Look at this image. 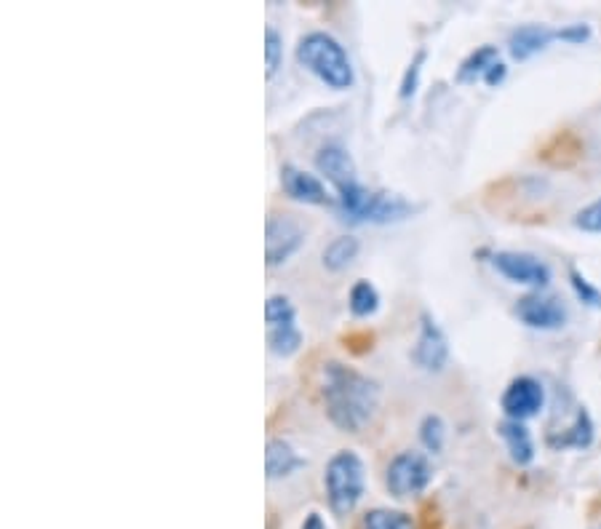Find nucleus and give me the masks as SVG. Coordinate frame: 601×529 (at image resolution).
Returning a JSON list of instances; mask_svg holds the SVG:
<instances>
[{"instance_id":"nucleus-1","label":"nucleus","mask_w":601,"mask_h":529,"mask_svg":"<svg viewBox=\"0 0 601 529\" xmlns=\"http://www.w3.org/2000/svg\"><path fill=\"white\" fill-rule=\"evenodd\" d=\"M321 396L332 425L342 433H358L372 423L380 407V383L342 361H326L321 372Z\"/></svg>"},{"instance_id":"nucleus-2","label":"nucleus","mask_w":601,"mask_h":529,"mask_svg":"<svg viewBox=\"0 0 601 529\" xmlns=\"http://www.w3.org/2000/svg\"><path fill=\"white\" fill-rule=\"evenodd\" d=\"M297 59L305 70H310L329 89L348 91L356 83L348 51L329 33L316 30V33L305 35L297 46Z\"/></svg>"},{"instance_id":"nucleus-3","label":"nucleus","mask_w":601,"mask_h":529,"mask_svg":"<svg viewBox=\"0 0 601 529\" xmlns=\"http://www.w3.org/2000/svg\"><path fill=\"white\" fill-rule=\"evenodd\" d=\"M324 487L329 505L337 516H348L364 497L366 489V465L353 449H340L326 463Z\"/></svg>"},{"instance_id":"nucleus-4","label":"nucleus","mask_w":601,"mask_h":529,"mask_svg":"<svg viewBox=\"0 0 601 529\" xmlns=\"http://www.w3.org/2000/svg\"><path fill=\"white\" fill-rule=\"evenodd\" d=\"M431 481H433L431 460H428V455H423V452H412V449L398 452V455L390 460L388 473H385L388 492L393 497H398V500L423 495L425 489L431 487Z\"/></svg>"},{"instance_id":"nucleus-5","label":"nucleus","mask_w":601,"mask_h":529,"mask_svg":"<svg viewBox=\"0 0 601 529\" xmlns=\"http://www.w3.org/2000/svg\"><path fill=\"white\" fill-rule=\"evenodd\" d=\"M265 321H268V348L281 359H289L302 348V332L297 326V310L284 294H273L265 302Z\"/></svg>"},{"instance_id":"nucleus-6","label":"nucleus","mask_w":601,"mask_h":529,"mask_svg":"<svg viewBox=\"0 0 601 529\" xmlns=\"http://www.w3.org/2000/svg\"><path fill=\"white\" fill-rule=\"evenodd\" d=\"M420 206L412 204L409 198L388 193V190H369L358 206L356 212L350 214V225H396V222L409 220Z\"/></svg>"},{"instance_id":"nucleus-7","label":"nucleus","mask_w":601,"mask_h":529,"mask_svg":"<svg viewBox=\"0 0 601 529\" xmlns=\"http://www.w3.org/2000/svg\"><path fill=\"white\" fill-rule=\"evenodd\" d=\"M305 244V230L289 214H270L265 222V260L270 268L284 265Z\"/></svg>"},{"instance_id":"nucleus-8","label":"nucleus","mask_w":601,"mask_h":529,"mask_svg":"<svg viewBox=\"0 0 601 529\" xmlns=\"http://www.w3.org/2000/svg\"><path fill=\"white\" fill-rule=\"evenodd\" d=\"M412 359L425 372H444L449 364V340L444 329L436 324V318L431 313L420 316V334H417L415 350Z\"/></svg>"},{"instance_id":"nucleus-9","label":"nucleus","mask_w":601,"mask_h":529,"mask_svg":"<svg viewBox=\"0 0 601 529\" xmlns=\"http://www.w3.org/2000/svg\"><path fill=\"white\" fill-rule=\"evenodd\" d=\"M516 316L521 324H527L529 329H540V332H556L567 324V308L561 305V300L540 292L524 294L516 302Z\"/></svg>"},{"instance_id":"nucleus-10","label":"nucleus","mask_w":601,"mask_h":529,"mask_svg":"<svg viewBox=\"0 0 601 529\" xmlns=\"http://www.w3.org/2000/svg\"><path fill=\"white\" fill-rule=\"evenodd\" d=\"M492 265L497 268L500 276H505L513 284L535 286L543 289L551 281V268L543 260H537L535 254L527 252H497L492 257Z\"/></svg>"},{"instance_id":"nucleus-11","label":"nucleus","mask_w":601,"mask_h":529,"mask_svg":"<svg viewBox=\"0 0 601 529\" xmlns=\"http://www.w3.org/2000/svg\"><path fill=\"white\" fill-rule=\"evenodd\" d=\"M545 407V391L543 385L537 383L535 377H516L503 393V412L508 420H529V417L540 415Z\"/></svg>"},{"instance_id":"nucleus-12","label":"nucleus","mask_w":601,"mask_h":529,"mask_svg":"<svg viewBox=\"0 0 601 529\" xmlns=\"http://www.w3.org/2000/svg\"><path fill=\"white\" fill-rule=\"evenodd\" d=\"M281 188L292 201L308 206H329L334 204L332 193L326 190V185L318 180L316 174H308L305 169H297L292 163L281 166Z\"/></svg>"},{"instance_id":"nucleus-13","label":"nucleus","mask_w":601,"mask_h":529,"mask_svg":"<svg viewBox=\"0 0 601 529\" xmlns=\"http://www.w3.org/2000/svg\"><path fill=\"white\" fill-rule=\"evenodd\" d=\"M316 169L324 174L326 180L332 182L334 188H348L356 185V163L350 158V153L342 145H324L316 153Z\"/></svg>"},{"instance_id":"nucleus-14","label":"nucleus","mask_w":601,"mask_h":529,"mask_svg":"<svg viewBox=\"0 0 601 529\" xmlns=\"http://www.w3.org/2000/svg\"><path fill=\"white\" fill-rule=\"evenodd\" d=\"M551 41H559L556 38V30L545 25H521L519 30H513L511 41H508V49H511V57L524 62V59H532L535 54L545 51L551 46Z\"/></svg>"},{"instance_id":"nucleus-15","label":"nucleus","mask_w":601,"mask_h":529,"mask_svg":"<svg viewBox=\"0 0 601 529\" xmlns=\"http://www.w3.org/2000/svg\"><path fill=\"white\" fill-rule=\"evenodd\" d=\"M305 468V457L294 452V447L284 439H270L265 449V473L270 481L289 479L292 473Z\"/></svg>"},{"instance_id":"nucleus-16","label":"nucleus","mask_w":601,"mask_h":529,"mask_svg":"<svg viewBox=\"0 0 601 529\" xmlns=\"http://www.w3.org/2000/svg\"><path fill=\"white\" fill-rule=\"evenodd\" d=\"M497 433L505 441L513 463L529 465L535 460V441H532V433L527 431V425L519 423V420H503L497 425Z\"/></svg>"},{"instance_id":"nucleus-17","label":"nucleus","mask_w":601,"mask_h":529,"mask_svg":"<svg viewBox=\"0 0 601 529\" xmlns=\"http://www.w3.org/2000/svg\"><path fill=\"white\" fill-rule=\"evenodd\" d=\"M500 62V54H497V46H481L471 54V57L463 59V65L457 67V81L460 83H476L484 81V75L489 73V67Z\"/></svg>"},{"instance_id":"nucleus-18","label":"nucleus","mask_w":601,"mask_h":529,"mask_svg":"<svg viewBox=\"0 0 601 529\" xmlns=\"http://www.w3.org/2000/svg\"><path fill=\"white\" fill-rule=\"evenodd\" d=\"M358 252H361L358 238L353 236L334 238L332 244H326L324 249V268L332 270V273H340V270L350 268V265L356 262Z\"/></svg>"},{"instance_id":"nucleus-19","label":"nucleus","mask_w":601,"mask_h":529,"mask_svg":"<svg viewBox=\"0 0 601 529\" xmlns=\"http://www.w3.org/2000/svg\"><path fill=\"white\" fill-rule=\"evenodd\" d=\"M348 308L350 313L358 318H369L380 310V292L374 289L372 281H364V278H361V281H356V284L350 286Z\"/></svg>"},{"instance_id":"nucleus-20","label":"nucleus","mask_w":601,"mask_h":529,"mask_svg":"<svg viewBox=\"0 0 601 529\" xmlns=\"http://www.w3.org/2000/svg\"><path fill=\"white\" fill-rule=\"evenodd\" d=\"M593 441V423L591 415L580 409L575 417V423L569 425L567 431L559 433V436H551V447H575L585 449Z\"/></svg>"},{"instance_id":"nucleus-21","label":"nucleus","mask_w":601,"mask_h":529,"mask_svg":"<svg viewBox=\"0 0 601 529\" xmlns=\"http://www.w3.org/2000/svg\"><path fill=\"white\" fill-rule=\"evenodd\" d=\"M364 529H415V521L404 511L374 508L364 516Z\"/></svg>"},{"instance_id":"nucleus-22","label":"nucleus","mask_w":601,"mask_h":529,"mask_svg":"<svg viewBox=\"0 0 601 529\" xmlns=\"http://www.w3.org/2000/svg\"><path fill=\"white\" fill-rule=\"evenodd\" d=\"M420 441L423 447L433 455H439L444 449V441H447V425L439 415H425L423 423H420Z\"/></svg>"},{"instance_id":"nucleus-23","label":"nucleus","mask_w":601,"mask_h":529,"mask_svg":"<svg viewBox=\"0 0 601 529\" xmlns=\"http://www.w3.org/2000/svg\"><path fill=\"white\" fill-rule=\"evenodd\" d=\"M265 62H268V78L278 73V67L284 62V35L276 27H265Z\"/></svg>"},{"instance_id":"nucleus-24","label":"nucleus","mask_w":601,"mask_h":529,"mask_svg":"<svg viewBox=\"0 0 601 529\" xmlns=\"http://www.w3.org/2000/svg\"><path fill=\"white\" fill-rule=\"evenodd\" d=\"M425 59H428V51L420 49L415 54V59L409 62L407 73H404V78H401V91H398V94H401V99H412V97H415L417 86H420V73H423Z\"/></svg>"},{"instance_id":"nucleus-25","label":"nucleus","mask_w":601,"mask_h":529,"mask_svg":"<svg viewBox=\"0 0 601 529\" xmlns=\"http://www.w3.org/2000/svg\"><path fill=\"white\" fill-rule=\"evenodd\" d=\"M569 281H572V289H575V294L585 302V305H591V308H601V289H596V286H593L591 281H588V278L580 273V270L577 268L569 270Z\"/></svg>"},{"instance_id":"nucleus-26","label":"nucleus","mask_w":601,"mask_h":529,"mask_svg":"<svg viewBox=\"0 0 601 529\" xmlns=\"http://www.w3.org/2000/svg\"><path fill=\"white\" fill-rule=\"evenodd\" d=\"M575 228L585 233H601V198L575 214Z\"/></svg>"},{"instance_id":"nucleus-27","label":"nucleus","mask_w":601,"mask_h":529,"mask_svg":"<svg viewBox=\"0 0 601 529\" xmlns=\"http://www.w3.org/2000/svg\"><path fill=\"white\" fill-rule=\"evenodd\" d=\"M556 38H559V41H567V43H583L591 38V27L588 25L561 27V30H556Z\"/></svg>"},{"instance_id":"nucleus-28","label":"nucleus","mask_w":601,"mask_h":529,"mask_svg":"<svg viewBox=\"0 0 601 529\" xmlns=\"http://www.w3.org/2000/svg\"><path fill=\"white\" fill-rule=\"evenodd\" d=\"M505 75H508V67H505V62H495V65L489 67V73L484 75V83L495 89V86H500V83L505 81Z\"/></svg>"},{"instance_id":"nucleus-29","label":"nucleus","mask_w":601,"mask_h":529,"mask_svg":"<svg viewBox=\"0 0 601 529\" xmlns=\"http://www.w3.org/2000/svg\"><path fill=\"white\" fill-rule=\"evenodd\" d=\"M302 529H329V527H326V521L321 519V513H310L308 519H305V524H302Z\"/></svg>"}]
</instances>
